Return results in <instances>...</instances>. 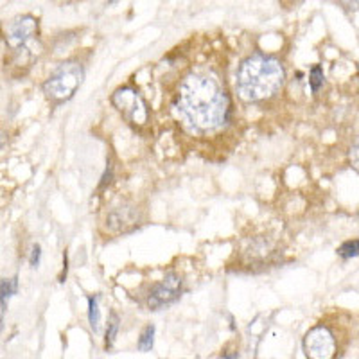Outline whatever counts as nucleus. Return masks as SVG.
Listing matches in <instances>:
<instances>
[{
    "mask_svg": "<svg viewBox=\"0 0 359 359\" xmlns=\"http://www.w3.org/2000/svg\"><path fill=\"white\" fill-rule=\"evenodd\" d=\"M178 112L192 128L207 131L221 126L228 114V99L214 79L187 76L180 84Z\"/></svg>",
    "mask_w": 359,
    "mask_h": 359,
    "instance_id": "nucleus-1",
    "label": "nucleus"
},
{
    "mask_svg": "<svg viewBox=\"0 0 359 359\" xmlns=\"http://www.w3.org/2000/svg\"><path fill=\"white\" fill-rule=\"evenodd\" d=\"M284 83L280 61L270 56L255 54L244 59L237 72V92L248 103H257L277 94Z\"/></svg>",
    "mask_w": 359,
    "mask_h": 359,
    "instance_id": "nucleus-2",
    "label": "nucleus"
},
{
    "mask_svg": "<svg viewBox=\"0 0 359 359\" xmlns=\"http://www.w3.org/2000/svg\"><path fill=\"white\" fill-rule=\"evenodd\" d=\"M83 81V69L78 63H63L59 65V69L52 72L43 84V90L47 97L52 101H67L76 94V90L79 88V84Z\"/></svg>",
    "mask_w": 359,
    "mask_h": 359,
    "instance_id": "nucleus-3",
    "label": "nucleus"
},
{
    "mask_svg": "<svg viewBox=\"0 0 359 359\" xmlns=\"http://www.w3.org/2000/svg\"><path fill=\"white\" fill-rule=\"evenodd\" d=\"M112 103L131 124L142 126L148 122V106L144 103V99L138 95V92H135L133 88H119L112 95Z\"/></svg>",
    "mask_w": 359,
    "mask_h": 359,
    "instance_id": "nucleus-4",
    "label": "nucleus"
},
{
    "mask_svg": "<svg viewBox=\"0 0 359 359\" xmlns=\"http://www.w3.org/2000/svg\"><path fill=\"white\" fill-rule=\"evenodd\" d=\"M180 293H182V280L176 273H169L165 275L162 282L158 285H155V289L151 291L149 295V307L153 311H158L165 307V305H171L172 302H176L180 298Z\"/></svg>",
    "mask_w": 359,
    "mask_h": 359,
    "instance_id": "nucleus-5",
    "label": "nucleus"
},
{
    "mask_svg": "<svg viewBox=\"0 0 359 359\" xmlns=\"http://www.w3.org/2000/svg\"><path fill=\"white\" fill-rule=\"evenodd\" d=\"M305 350L307 356L315 359H327L334 356L336 340L327 327H315L305 336Z\"/></svg>",
    "mask_w": 359,
    "mask_h": 359,
    "instance_id": "nucleus-6",
    "label": "nucleus"
},
{
    "mask_svg": "<svg viewBox=\"0 0 359 359\" xmlns=\"http://www.w3.org/2000/svg\"><path fill=\"white\" fill-rule=\"evenodd\" d=\"M38 31V22L31 15L13 20L7 27V43L11 49H22Z\"/></svg>",
    "mask_w": 359,
    "mask_h": 359,
    "instance_id": "nucleus-7",
    "label": "nucleus"
},
{
    "mask_svg": "<svg viewBox=\"0 0 359 359\" xmlns=\"http://www.w3.org/2000/svg\"><path fill=\"white\" fill-rule=\"evenodd\" d=\"M16 289H18V279L16 277L0 280V305H2V311L5 307V300L15 295Z\"/></svg>",
    "mask_w": 359,
    "mask_h": 359,
    "instance_id": "nucleus-8",
    "label": "nucleus"
},
{
    "mask_svg": "<svg viewBox=\"0 0 359 359\" xmlns=\"http://www.w3.org/2000/svg\"><path fill=\"white\" fill-rule=\"evenodd\" d=\"M153 341H155V327L148 325L146 329L142 330L140 334V340H138V350L142 352H149L153 349Z\"/></svg>",
    "mask_w": 359,
    "mask_h": 359,
    "instance_id": "nucleus-9",
    "label": "nucleus"
},
{
    "mask_svg": "<svg viewBox=\"0 0 359 359\" xmlns=\"http://www.w3.org/2000/svg\"><path fill=\"white\" fill-rule=\"evenodd\" d=\"M88 321H90V327L97 332L99 323H101V313H99L97 298H90L88 300Z\"/></svg>",
    "mask_w": 359,
    "mask_h": 359,
    "instance_id": "nucleus-10",
    "label": "nucleus"
},
{
    "mask_svg": "<svg viewBox=\"0 0 359 359\" xmlns=\"http://www.w3.org/2000/svg\"><path fill=\"white\" fill-rule=\"evenodd\" d=\"M338 253H340V255L343 257V259H352V257H358V253H359V242H358V239H354V241L343 242V244L340 246Z\"/></svg>",
    "mask_w": 359,
    "mask_h": 359,
    "instance_id": "nucleus-11",
    "label": "nucleus"
},
{
    "mask_svg": "<svg viewBox=\"0 0 359 359\" xmlns=\"http://www.w3.org/2000/svg\"><path fill=\"white\" fill-rule=\"evenodd\" d=\"M309 81H311V88H313V92H318L320 86L323 84V70H321L320 65H315V67H313Z\"/></svg>",
    "mask_w": 359,
    "mask_h": 359,
    "instance_id": "nucleus-12",
    "label": "nucleus"
},
{
    "mask_svg": "<svg viewBox=\"0 0 359 359\" xmlns=\"http://www.w3.org/2000/svg\"><path fill=\"white\" fill-rule=\"evenodd\" d=\"M117 330H119V318L117 316H112V321L108 325V330H106V347H112L117 338Z\"/></svg>",
    "mask_w": 359,
    "mask_h": 359,
    "instance_id": "nucleus-13",
    "label": "nucleus"
},
{
    "mask_svg": "<svg viewBox=\"0 0 359 359\" xmlns=\"http://www.w3.org/2000/svg\"><path fill=\"white\" fill-rule=\"evenodd\" d=\"M40 257H41V248H40L38 244H35V246H33V251H31V259H29V262H31V266H33V268H38Z\"/></svg>",
    "mask_w": 359,
    "mask_h": 359,
    "instance_id": "nucleus-14",
    "label": "nucleus"
},
{
    "mask_svg": "<svg viewBox=\"0 0 359 359\" xmlns=\"http://www.w3.org/2000/svg\"><path fill=\"white\" fill-rule=\"evenodd\" d=\"M358 2H359V0H340V4L343 5L345 9H349V11L358 9Z\"/></svg>",
    "mask_w": 359,
    "mask_h": 359,
    "instance_id": "nucleus-15",
    "label": "nucleus"
},
{
    "mask_svg": "<svg viewBox=\"0 0 359 359\" xmlns=\"http://www.w3.org/2000/svg\"><path fill=\"white\" fill-rule=\"evenodd\" d=\"M5 142H7V135L4 131H0V148H4Z\"/></svg>",
    "mask_w": 359,
    "mask_h": 359,
    "instance_id": "nucleus-16",
    "label": "nucleus"
},
{
    "mask_svg": "<svg viewBox=\"0 0 359 359\" xmlns=\"http://www.w3.org/2000/svg\"><path fill=\"white\" fill-rule=\"evenodd\" d=\"M114 2H117V0H110V4H114Z\"/></svg>",
    "mask_w": 359,
    "mask_h": 359,
    "instance_id": "nucleus-17",
    "label": "nucleus"
}]
</instances>
